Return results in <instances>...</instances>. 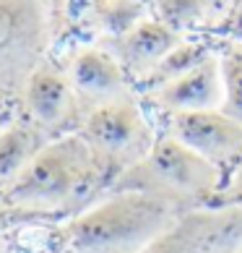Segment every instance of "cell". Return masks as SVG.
<instances>
[{
	"label": "cell",
	"mask_w": 242,
	"mask_h": 253,
	"mask_svg": "<svg viewBox=\"0 0 242 253\" xmlns=\"http://www.w3.org/2000/svg\"><path fill=\"white\" fill-rule=\"evenodd\" d=\"M208 55H213V50L208 47V44H203V42H195V44L193 42H180L177 47L167 55V58L156 65V68L148 73L141 84H143L148 91H154V89L164 86V84H170L174 79L185 76V73L193 71L195 65H201L203 60L208 58Z\"/></svg>",
	"instance_id": "14"
},
{
	"label": "cell",
	"mask_w": 242,
	"mask_h": 253,
	"mask_svg": "<svg viewBox=\"0 0 242 253\" xmlns=\"http://www.w3.org/2000/svg\"><path fill=\"white\" fill-rule=\"evenodd\" d=\"M237 5L240 8H232V24H235L232 29H237L242 34V3H237Z\"/></svg>",
	"instance_id": "18"
},
{
	"label": "cell",
	"mask_w": 242,
	"mask_h": 253,
	"mask_svg": "<svg viewBox=\"0 0 242 253\" xmlns=\"http://www.w3.org/2000/svg\"><path fill=\"white\" fill-rule=\"evenodd\" d=\"M219 204H240V206H242V170L232 177V180H229V188L221 193L211 206H219Z\"/></svg>",
	"instance_id": "17"
},
{
	"label": "cell",
	"mask_w": 242,
	"mask_h": 253,
	"mask_svg": "<svg viewBox=\"0 0 242 253\" xmlns=\"http://www.w3.org/2000/svg\"><path fill=\"white\" fill-rule=\"evenodd\" d=\"M180 42L182 34L172 32L159 18H146L133 32L109 42V47H112L109 52L115 55V60L123 65V71L130 79L143 81Z\"/></svg>",
	"instance_id": "10"
},
{
	"label": "cell",
	"mask_w": 242,
	"mask_h": 253,
	"mask_svg": "<svg viewBox=\"0 0 242 253\" xmlns=\"http://www.w3.org/2000/svg\"><path fill=\"white\" fill-rule=\"evenodd\" d=\"M78 133L94 149V154L104 162L107 170L115 175V180L141 162L156 144L154 130L146 123L133 97H123L117 102L89 110Z\"/></svg>",
	"instance_id": "4"
},
{
	"label": "cell",
	"mask_w": 242,
	"mask_h": 253,
	"mask_svg": "<svg viewBox=\"0 0 242 253\" xmlns=\"http://www.w3.org/2000/svg\"><path fill=\"white\" fill-rule=\"evenodd\" d=\"M224 185L227 175L216 165L195 154L177 138L162 136L141 162L117 177L109 191L148 193L190 211L211 206L224 193Z\"/></svg>",
	"instance_id": "3"
},
{
	"label": "cell",
	"mask_w": 242,
	"mask_h": 253,
	"mask_svg": "<svg viewBox=\"0 0 242 253\" xmlns=\"http://www.w3.org/2000/svg\"><path fill=\"white\" fill-rule=\"evenodd\" d=\"M185 209L138 191L109 196L76 214L60 230L68 253H143L159 240Z\"/></svg>",
	"instance_id": "2"
},
{
	"label": "cell",
	"mask_w": 242,
	"mask_h": 253,
	"mask_svg": "<svg viewBox=\"0 0 242 253\" xmlns=\"http://www.w3.org/2000/svg\"><path fill=\"white\" fill-rule=\"evenodd\" d=\"M146 3H148V0H146Z\"/></svg>",
	"instance_id": "20"
},
{
	"label": "cell",
	"mask_w": 242,
	"mask_h": 253,
	"mask_svg": "<svg viewBox=\"0 0 242 253\" xmlns=\"http://www.w3.org/2000/svg\"><path fill=\"white\" fill-rule=\"evenodd\" d=\"M206 3H208V11H213V5L221 8V11H224V8H229V0H206Z\"/></svg>",
	"instance_id": "19"
},
{
	"label": "cell",
	"mask_w": 242,
	"mask_h": 253,
	"mask_svg": "<svg viewBox=\"0 0 242 253\" xmlns=\"http://www.w3.org/2000/svg\"><path fill=\"white\" fill-rule=\"evenodd\" d=\"M50 130L32 123H13L0 130V188L24 172V167L50 144Z\"/></svg>",
	"instance_id": "12"
},
{
	"label": "cell",
	"mask_w": 242,
	"mask_h": 253,
	"mask_svg": "<svg viewBox=\"0 0 242 253\" xmlns=\"http://www.w3.org/2000/svg\"><path fill=\"white\" fill-rule=\"evenodd\" d=\"M148 3L154 5L156 18L177 34L198 29L211 18L206 0H148Z\"/></svg>",
	"instance_id": "15"
},
{
	"label": "cell",
	"mask_w": 242,
	"mask_h": 253,
	"mask_svg": "<svg viewBox=\"0 0 242 253\" xmlns=\"http://www.w3.org/2000/svg\"><path fill=\"white\" fill-rule=\"evenodd\" d=\"M148 99L156 107L170 112H203L221 110L224 105V76H221V58L208 55L201 65H195L185 76L174 79L164 86L148 91Z\"/></svg>",
	"instance_id": "9"
},
{
	"label": "cell",
	"mask_w": 242,
	"mask_h": 253,
	"mask_svg": "<svg viewBox=\"0 0 242 253\" xmlns=\"http://www.w3.org/2000/svg\"><path fill=\"white\" fill-rule=\"evenodd\" d=\"M68 79L73 84L78 102L91 110L130 97L128 73L115 60V55L102 47H83L70 58Z\"/></svg>",
	"instance_id": "8"
},
{
	"label": "cell",
	"mask_w": 242,
	"mask_h": 253,
	"mask_svg": "<svg viewBox=\"0 0 242 253\" xmlns=\"http://www.w3.org/2000/svg\"><path fill=\"white\" fill-rule=\"evenodd\" d=\"M221 76H224V105L221 112L242 123V42L232 44L221 55Z\"/></svg>",
	"instance_id": "16"
},
{
	"label": "cell",
	"mask_w": 242,
	"mask_h": 253,
	"mask_svg": "<svg viewBox=\"0 0 242 253\" xmlns=\"http://www.w3.org/2000/svg\"><path fill=\"white\" fill-rule=\"evenodd\" d=\"M167 136L193 149L195 154L216 165L221 172L242 159V123L221 110L203 112H170Z\"/></svg>",
	"instance_id": "7"
},
{
	"label": "cell",
	"mask_w": 242,
	"mask_h": 253,
	"mask_svg": "<svg viewBox=\"0 0 242 253\" xmlns=\"http://www.w3.org/2000/svg\"><path fill=\"white\" fill-rule=\"evenodd\" d=\"M115 185V175L94 154L81 133L50 141L24 172L3 188V204L36 214H81L97 204L102 191Z\"/></svg>",
	"instance_id": "1"
},
{
	"label": "cell",
	"mask_w": 242,
	"mask_h": 253,
	"mask_svg": "<svg viewBox=\"0 0 242 253\" xmlns=\"http://www.w3.org/2000/svg\"><path fill=\"white\" fill-rule=\"evenodd\" d=\"M44 42L47 24L36 0H0V89H26Z\"/></svg>",
	"instance_id": "5"
},
{
	"label": "cell",
	"mask_w": 242,
	"mask_h": 253,
	"mask_svg": "<svg viewBox=\"0 0 242 253\" xmlns=\"http://www.w3.org/2000/svg\"><path fill=\"white\" fill-rule=\"evenodd\" d=\"M24 102L36 126L55 130L68 126V120L76 112L78 97L73 91L68 73H60L55 68H36L34 76L26 81Z\"/></svg>",
	"instance_id": "11"
},
{
	"label": "cell",
	"mask_w": 242,
	"mask_h": 253,
	"mask_svg": "<svg viewBox=\"0 0 242 253\" xmlns=\"http://www.w3.org/2000/svg\"><path fill=\"white\" fill-rule=\"evenodd\" d=\"M143 253H242V206L219 204L185 211Z\"/></svg>",
	"instance_id": "6"
},
{
	"label": "cell",
	"mask_w": 242,
	"mask_h": 253,
	"mask_svg": "<svg viewBox=\"0 0 242 253\" xmlns=\"http://www.w3.org/2000/svg\"><path fill=\"white\" fill-rule=\"evenodd\" d=\"M148 3L146 0H91L89 16L97 29L109 34V40H120L133 32L141 21H146Z\"/></svg>",
	"instance_id": "13"
}]
</instances>
